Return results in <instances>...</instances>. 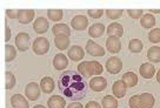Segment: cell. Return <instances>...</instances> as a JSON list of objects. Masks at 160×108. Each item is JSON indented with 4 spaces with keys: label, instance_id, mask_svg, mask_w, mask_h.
Masks as SVG:
<instances>
[{
    "label": "cell",
    "instance_id": "21",
    "mask_svg": "<svg viewBox=\"0 0 160 108\" xmlns=\"http://www.w3.org/2000/svg\"><path fill=\"white\" fill-rule=\"evenodd\" d=\"M107 33L110 37H117V38H120L124 34V27L122 25L119 24V22H112V24L107 27Z\"/></svg>",
    "mask_w": 160,
    "mask_h": 108
},
{
    "label": "cell",
    "instance_id": "36",
    "mask_svg": "<svg viewBox=\"0 0 160 108\" xmlns=\"http://www.w3.org/2000/svg\"><path fill=\"white\" fill-rule=\"evenodd\" d=\"M87 14L90 15L91 18H93V19H99L100 17L104 14V11L102 10H88L87 11Z\"/></svg>",
    "mask_w": 160,
    "mask_h": 108
},
{
    "label": "cell",
    "instance_id": "43",
    "mask_svg": "<svg viewBox=\"0 0 160 108\" xmlns=\"http://www.w3.org/2000/svg\"><path fill=\"white\" fill-rule=\"evenodd\" d=\"M33 108H46L45 106H42V105H37V106H34Z\"/></svg>",
    "mask_w": 160,
    "mask_h": 108
},
{
    "label": "cell",
    "instance_id": "32",
    "mask_svg": "<svg viewBox=\"0 0 160 108\" xmlns=\"http://www.w3.org/2000/svg\"><path fill=\"white\" fill-rule=\"evenodd\" d=\"M5 76H6L5 88L7 89V91H8V89H12L15 86V82H17L14 74L12 73V72H10V71H7V72L5 73Z\"/></svg>",
    "mask_w": 160,
    "mask_h": 108
},
{
    "label": "cell",
    "instance_id": "37",
    "mask_svg": "<svg viewBox=\"0 0 160 108\" xmlns=\"http://www.w3.org/2000/svg\"><path fill=\"white\" fill-rule=\"evenodd\" d=\"M18 14H19V11L17 10H7L6 11V15L10 18V19H18Z\"/></svg>",
    "mask_w": 160,
    "mask_h": 108
},
{
    "label": "cell",
    "instance_id": "26",
    "mask_svg": "<svg viewBox=\"0 0 160 108\" xmlns=\"http://www.w3.org/2000/svg\"><path fill=\"white\" fill-rule=\"evenodd\" d=\"M147 59L151 62H160V47L158 46H152L147 51Z\"/></svg>",
    "mask_w": 160,
    "mask_h": 108
},
{
    "label": "cell",
    "instance_id": "33",
    "mask_svg": "<svg viewBox=\"0 0 160 108\" xmlns=\"http://www.w3.org/2000/svg\"><path fill=\"white\" fill-rule=\"evenodd\" d=\"M148 40L152 44H158L160 42V28H153L148 33Z\"/></svg>",
    "mask_w": 160,
    "mask_h": 108
},
{
    "label": "cell",
    "instance_id": "7",
    "mask_svg": "<svg viewBox=\"0 0 160 108\" xmlns=\"http://www.w3.org/2000/svg\"><path fill=\"white\" fill-rule=\"evenodd\" d=\"M15 46L17 48L19 49L20 52H25L30 47V35L25 33V32H21L17 35L15 38Z\"/></svg>",
    "mask_w": 160,
    "mask_h": 108
},
{
    "label": "cell",
    "instance_id": "1",
    "mask_svg": "<svg viewBox=\"0 0 160 108\" xmlns=\"http://www.w3.org/2000/svg\"><path fill=\"white\" fill-rule=\"evenodd\" d=\"M58 87L68 100H80L86 96L85 78L75 71H66L59 76Z\"/></svg>",
    "mask_w": 160,
    "mask_h": 108
},
{
    "label": "cell",
    "instance_id": "6",
    "mask_svg": "<svg viewBox=\"0 0 160 108\" xmlns=\"http://www.w3.org/2000/svg\"><path fill=\"white\" fill-rule=\"evenodd\" d=\"M106 69L111 74H118L122 69V61L118 56H112L106 61Z\"/></svg>",
    "mask_w": 160,
    "mask_h": 108
},
{
    "label": "cell",
    "instance_id": "15",
    "mask_svg": "<svg viewBox=\"0 0 160 108\" xmlns=\"http://www.w3.org/2000/svg\"><path fill=\"white\" fill-rule=\"evenodd\" d=\"M54 87H55V84H54V80L50 76H44V78L41 79V81H40V88L41 91L46 94H50L52 93L53 91H54Z\"/></svg>",
    "mask_w": 160,
    "mask_h": 108
},
{
    "label": "cell",
    "instance_id": "31",
    "mask_svg": "<svg viewBox=\"0 0 160 108\" xmlns=\"http://www.w3.org/2000/svg\"><path fill=\"white\" fill-rule=\"evenodd\" d=\"M47 17L52 21H60L64 17V12L61 10H48L47 11Z\"/></svg>",
    "mask_w": 160,
    "mask_h": 108
},
{
    "label": "cell",
    "instance_id": "41",
    "mask_svg": "<svg viewBox=\"0 0 160 108\" xmlns=\"http://www.w3.org/2000/svg\"><path fill=\"white\" fill-rule=\"evenodd\" d=\"M157 81H158L160 85V69L158 71V73H157Z\"/></svg>",
    "mask_w": 160,
    "mask_h": 108
},
{
    "label": "cell",
    "instance_id": "20",
    "mask_svg": "<svg viewBox=\"0 0 160 108\" xmlns=\"http://www.w3.org/2000/svg\"><path fill=\"white\" fill-rule=\"evenodd\" d=\"M35 15V12L33 10H20L18 14V20L20 24H28L31 22Z\"/></svg>",
    "mask_w": 160,
    "mask_h": 108
},
{
    "label": "cell",
    "instance_id": "12",
    "mask_svg": "<svg viewBox=\"0 0 160 108\" xmlns=\"http://www.w3.org/2000/svg\"><path fill=\"white\" fill-rule=\"evenodd\" d=\"M71 25L75 31H84L88 25V19L85 15H75L71 21Z\"/></svg>",
    "mask_w": 160,
    "mask_h": 108
},
{
    "label": "cell",
    "instance_id": "2",
    "mask_svg": "<svg viewBox=\"0 0 160 108\" xmlns=\"http://www.w3.org/2000/svg\"><path fill=\"white\" fill-rule=\"evenodd\" d=\"M154 96L151 93H142L130 98L128 105L131 108H152L154 106Z\"/></svg>",
    "mask_w": 160,
    "mask_h": 108
},
{
    "label": "cell",
    "instance_id": "19",
    "mask_svg": "<svg viewBox=\"0 0 160 108\" xmlns=\"http://www.w3.org/2000/svg\"><path fill=\"white\" fill-rule=\"evenodd\" d=\"M139 73L142 78L145 79H151L153 75L155 74V68L154 66L150 62H146V64H142L139 68Z\"/></svg>",
    "mask_w": 160,
    "mask_h": 108
},
{
    "label": "cell",
    "instance_id": "29",
    "mask_svg": "<svg viewBox=\"0 0 160 108\" xmlns=\"http://www.w3.org/2000/svg\"><path fill=\"white\" fill-rule=\"evenodd\" d=\"M142 47H144L142 41L139 39H132L128 44V49L132 53H139V52H141Z\"/></svg>",
    "mask_w": 160,
    "mask_h": 108
},
{
    "label": "cell",
    "instance_id": "38",
    "mask_svg": "<svg viewBox=\"0 0 160 108\" xmlns=\"http://www.w3.org/2000/svg\"><path fill=\"white\" fill-rule=\"evenodd\" d=\"M85 108H102V106L99 105L98 102H95V101H90V102H87Z\"/></svg>",
    "mask_w": 160,
    "mask_h": 108
},
{
    "label": "cell",
    "instance_id": "22",
    "mask_svg": "<svg viewBox=\"0 0 160 108\" xmlns=\"http://www.w3.org/2000/svg\"><path fill=\"white\" fill-rule=\"evenodd\" d=\"M48 108H65L66 100L60 95H53L47 101Z\"/></svg>",
    "mask_w": 160,
    "mask_h": 108
},
{
    "label": "cell",
    "instance_id": "5",
    "mask_svg": "<svg viewBox=\"0 0 160 108\" xmlns=\"http://www.w3.org/2000/svg\"><path fill=\"white\" fill-rule=\"evenodd\" d=\"M86 52L92 55V56H104L105 55V49L104 47H101L100 45H98L97 42H94L93 40H88L86 44Z\"/></svg>",
    "mask_w": 160,
    "mask_h": 108
},
{
    "label": "cell",
    "instance_id": "23",
    "mask_svg": "<svg viewBox=\"0 0 160 108\" xmlns=\"http://www.w3.org/2000/svg\"><path fill=\"white\" fill-rule=\"evenodd\" d=\"M121 81L126 85V87H134L138 84V76L133 72H127L122 75Z\"/></svg>",
    "mask_w": 160,
    "mask_h": 108
},
{
    "label": "cell",
    "instance_id": "9",
    "mask_svg": "<svg viewBox=\"0 0 160 108\" xmlns=\"http://www.w3.org/2000/svg\"><path fill=\"white\" fill-rule=\"evenodd\" d=\"M90 87L94 92H102L107 87V80L102 76H94L90 80Z\"/></svg>",
    "mask_w": 160,
    "mask_h": 108
},
{
    "label": "cell",
    "instance_id": "11",
    "mask_svg": "<svg viewBox=\"0 0 160 108\" xmlns=\"http://www.w3.org/2000/svg\"><path fill=\"white\" fill-rule=\"evenodd\" d=\"M106 48L110 53H119L121 49V42L120 39L117 37H108L106 40Z\"/></svg>",
    "mask_w": 160,
    "mask_h": 108
},
{
    "label": "cell",
    "instance_id": "10",
    "mask_svg": "<svg viewBox=\"0 0 160 108\" xmlns=\"http://www.w3.org/2000/svg\"><path fill=\"white\" fill-rule=\"evenodd\" d=\"M48 28H50V24H48L47 19L44 18V17H39L33 22V30L38 34H44V33H46L48 31Z\"/></svg>",
    "mask_w": 160,
    "mask_h": 108
},
{
    "label": "cell",
    "instance_id": "13",
    "mask_svg": "<svg viewBox=\"0 0 160 108\" xmlns=\"http://www.w3.org/2000/svg\"><path fill=\"white\" fill-rule=\"evenodd\" d=\"M67 66H68V59H67V56L65 54H57L54 56V59H53V67L57 71H62Z\"/></svg>",
    "mask_w": 160,
    "mask_h": 108
},
{
    "label": "cell",
    "instance_id": "35",
    "mask_svg": "<svg viewBox=\"0 0 160 108\" xmlns=\"http://www.w3.org/2000/svg\"><path fill=\"white\" fill-rule=\"evenodd\" d=\"M127 13L132 19H141V17L144 15L142 10H128Z\"/></svg>",
    "mask_w": 160,
    "mask_h": 108
},
{
    "label": "cell",
    "instance_id": "25",
    "mask_svg": "<svg viewBox=\"0 0 160 108\" xmlns=\"http://www.w3.org/2000/svg\"><path fill=\"white\" fill-rule=\"evenodd\" d=\"M105 32V26L104 24H94L92 25L88 30V34H90L91 38H99L101 35L104 34Z\"/></svg>",
    "mask_w": 160,
    "mask_h": 108
},
{
    "label": "cell",
    "instance_id": "42",
    "mask_svg": "<svg viewBox=\"0 0 160 108\" xmlns=\"http://www.w3.org/2000/svg\"><path fill=\"white\" fill-rule=\"evenodd\" d=\"M152 13H155V14H158V13H160V10H151V14Z\"/></svg>",
    "mask_w": 160,
    "mask_h": 108
},
{
    "label": "cell",
    "instance_id": "24",
    "mask_svg": "<svg viewBox=\"0 0 160 108\" xmlns=\"http://www.w3.org/2000/svg\"><path fill=\"white\" fill-rule=\"evenodd\" d=\"M140 25L144 27V28H147L150 30L152 27H154L155 25V18L153 14L151 13H147V14H144L140 19Z\"/></svg>",
    "mask_w": 160,
    "mask_h": 108
},
{
    "label": "cell",
    "instance_id": "39",
    "mask_svg": "<svg viewBox=\"0 0 160 108\" xmlns=\"http://www.w3.org/2000/svg\"><path fill=\"white\" fill-rule=\"evenodd\" d=\"M67 108H84V106L80 102H78V101H73V102H71L67 106Z\"/></svg>",
    "mask_w": 160,
    "mask_h": 108
},
{
    "label": "cell",
    "instance_id": "34",
    "mask_svg": "<svg viewBox=\"0 0 160 108\" xmlns=\"http://www.w3.org/2000/svg\"><path fill=\"white\" fill-rule=\"evenodd\" d=\"M105 13H106V15H107V18H108V19L115 20V19H119L120 17L122 15L124 11L122 10H107Z\"/></svg>",
    "mask_w": 160,
    "mask_h": 108
},
{
    "label": "cell",
    "instance_id": "28",
    "mask_svg": "<svg viewBox=\"0 0 160 108\" xmlns=\"http://www.w3.org/2000/svg\"><path fill=\"white\" fill-rule=\"evenodd\" d=\"M102 108H118V100L113 95H106L101 100Z\"/></svg>",
    "mask_w": 160,
    "mask_h": 108
},
{
    "label": "cell",
    "instance_id": "18",
    "mask_svg": "<svg viewBox=\"0 0 160 108\" xmlns=\"http://www.w3.org/2000/svg\"><path fill=\"white\" fill-rule=\"evenodd\" d=\"M126 85L121 81V80H118V81H115L113 86H112V91H113V95H114L115 98H124L126 94Z\"/></svg>",
    "mask_w": 160,
    "mask_h": 108
},
{
    "label": "cell",
    "instance_id": "3",
    "mask_svg": "<svg viewBox=\"0 0 160 108\" xmlns=\"http://www.w3.org/2000/svg\"><path fill=\"white\" fill-rule=\"evenodd\" d=\"M102 66L98 62V61H85L81 62L78 66V72H79L84 78H90L93 75L99 76L100 74L102 73Z\"/></svg>",
    "mask_w": 160,
    "mask_h": 108
},
{
    "label": "cell",
    "instance_id": "27",
    "mask_svg": "<svg viewBox=\"0 0 160 108\" xmlns=\"http://www.w3.org/2000/svg\"><path fill=\"white\" fill-rule=\"evenodd\" d=\"M54 44H55V47L60 51H64V49L68 48V46H70V39H68V37H55L54 38Z\"/></svg>",
    "mask_w": 160,
    "mask_h": 108
},
{
    "label": "cell",
    "instance_id": "14",
    "mask_svg": "<svg viewBox=\"0 0 160 108\" xmlns=\"http://www.w3.org/2000/svg\"><path fill=\"white\" fill-rule=\"evenodd\" d=\"M11 105L13 108H30L28 101L20 94H14L11 96Z\"/></svg>",
    "mask_w": 160,
    "mask_h": 108
},
{
    "label": "cell",
    "instance_id": "17",
    "mask_svg": "<svg viewBox=\"0 0 160 108\" xmlns=\"http://www.w3.org/2000/svg\"><path fill=\"white\" fill-rule=\"evenodd\" d=\"M52 33L55 37H70L71 35V28L66 24H57L52 28Z\"/></svg>",
    "mask_w": 160,
    "mask_h": 108
},
{
    "label": "cell",
    "instance_id": "16",
    "mask_svg": "<svg viewBox=\"0 0 160 108\" xmlns=\"http://www.w3.org/2000/svg\"><path fill=\"white\" fill-rule=\"evenodd\" d=\"M68 58H70L72 61H80L85 56V51L81 48L80 46H72L70 49H68Z\"/></svg>",
    "mask_w": 160,
    "mask_h": 108
},
{
    "label": "cell",
    "instance_id": "8",
    "mask_svg": "<svg viewBox=\"0 0 160 108\" xmlns=\"http://www.w3.org/2000/svg\"><path fill=\"white\" fill-rule=\"evenodd\" d=\"M40 92H41V88L38 84L35 82H31L26 86L25 88V95L26 98L31 100V101H34L40 96Z\"/></svg>",
    "mask_w": 160,
    "mask_h": 108
},
{
    "label": "cell",
    "instance_id": "40",
    "mask_svg": "<svg viewBox=\"0 0 160 108\" xmlns=\"http://www.w3.org/2000/svg\"><path fill=\"white\" fill-rule=\"evenodd\" d=\"M11 38V30L8 28V26H6V35H5V41H8Z\"/></svg>",
    "mask_w": 160,
    "mask_h": 108
},
{
    "label": "cell",
    "instance_id": "30",
    "mask_svg": "<svg viewBox=\"0 0 160 108\" xmlns=\"http://www.w3.org/2000/svg\"><path fill=\"white\" fill-rule=\"evenodd\" d=\"M17 56V49L11 46V45H6L5 46V61L6 62H11L12 60L15 59Z\"/></svg>",
    "mask_w": 160,
    "mask_h": 108
},
{
    "label": "cell",
    "instance_id": "4",
    "mask_svg": "<svg viewBox=\"0 0 160 108\" xmlns=\"http://www.w3.org/2000/svg\"><path fill=\"white\" fill-rule=\"evenodd\" d=\"M32 48L37 55H44L50 51V41L45 37H39L34 40Z\"/></svg>",
    "mask_w": 160,
    "mask_h": 108
}]
</instances>
